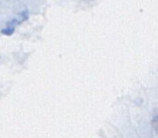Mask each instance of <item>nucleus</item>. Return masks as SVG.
Instances as JSON below:
<instances>
[]
</instances>
